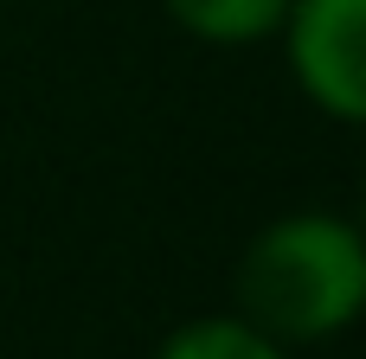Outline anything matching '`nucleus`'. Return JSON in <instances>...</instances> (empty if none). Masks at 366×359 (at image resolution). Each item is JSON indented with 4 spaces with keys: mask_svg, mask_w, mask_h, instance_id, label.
Masks as SVG:
<instances>
[{
    "mask_svg": "<svg viewBox=\"0 0 366 359\" xmlns=\"http://www.w3.org/2000/svg\"><path fill=\"white\" fill-rule=\"evenodd\" d=\"M238 315L277 347H328L366 321V231L347 212L296 206L238 257Z\"/></svg>",
    "mask_w": 366,
    "mask_h": 359,
    "instance_id": "f257e3e1",
    "label": "nucleus"
},
{
    "mask_svg": "<svg viewBox=\"0 0 366 359\" xmlns=\"http://www.w3.org/2000/svg\"><path fill=\"white\" fill-rule=\"evenodd\" d=\"M277 45L309 109L366 128V0H290Z\"/></svg>",
    "mask_w": 366,
    "mask_h": 359,
    "instance_id": "f03ea898",
    "label": "nucleus"
},
{
    "mask_svg": "<svg viewBox=\"0 0 366 359\" xmlns=\"http://www.w3.org/2000/svg\"><path fill=\"white\" fill-rule=\"evenodd\" d=\"M161 13L199 45L244 51V45H270L283 32L290 0H161Z\"/></svg>",
    "mask_w": 366,
    "mask_h": 359,
    "instance_id": "7ed1b4c3",
    "label": "nucleus"
},
{
    "mask_svg": "<svg viewBox=\"0 0 366 359\" xmlns=\"http://www.w3.org/2000/svg\"><path fill=\"white\" fill-rule=\"evenodd\" d=\"M154 359H290V347H277L264 328H251L238 308H225V315H193V321H180Z\"/></svg>",
    "mask_w": 366,
    "mask_h": 359,
    "instance_id": "20e7f679",
    "label": "nucleus"
},
{
    "mask_svg": "<svg viewBox=\"0 0 366 359\" xmlns=\"http://www.w3.org/2000/svg\"><path fill=\"white\" fill-rule=\"evenodd\" d=\"M360 231H366V193H360Z\"/></svg>",
    "mask_w": 366,
    "mask_h": 359,
    "instance_id": "39448f33",
    "label": "nucleus"
}]
</instances>
